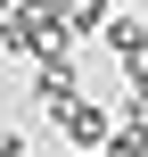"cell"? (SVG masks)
I'll list each match as a JSON object with an SVG mask.
<instances>
[{"mask_svg":"<svg viewBox=\"0 0 148 157\" xmlns=\"http://www.w3.org/2000/svg\"><path fill=\"white\" fill-rule=\"evenodd\" d=\"M74 91H82V75H74V41H66V50H49V58H33V99H41L49 116H58Z\"/></svg>","mask_w":148,"mask_h":157,"instance_id":"obj_1","label":"cell"},{"mask_svg":"<svg viewBox=\"0 0 148 157\" xmlns=\"http://www.w3.org/2000/svg\"><path fill=\"white\" fill-rule=\"evenodd\" d=\"M58 124H66V141H74V149H99V141L115 132V116H107L99 99H82V91H74V99L58 108Z\"/></svg>","mask_w":148,"mask_h":157,"instance_id":"obj_2","label":"cell"},{"mask_svg":"<svg viewBox=\"0 0 148 157\" xmlns=\"http://www.w3.org/2000/svg\"><path fill=\"white\" fill-rule=\"evenodd\" d=\"M99 33H107V50H115V58H132V50H148V25H140V17H107Z\"/></svg>","mask_w":148,"mask_h":157,"instance_id":"obj_3","label":"cell"},{"mask_svg":"<svg viewBox=\"0 0 148 157\" xmlns=\"http://www.w3.org/2000/svg\"><path fill=\"white\" fill-rule=\"evenodd\" d=\"M58 17H66V33H99L107 25V0H58Z\"/></svg>","mask_w":148,"mask_h":157,"instance_id":"obj_4","label":"cell"},{"mask_svg":"<svg viewBox=\"0 0 148 157\" xmlns=\"http://www.w3.org/2000/svg\"><path fill=\"white\" fill-rule=\"evenodd\" d=\"M0 157H25V141H16V132H8V141H0Z\"/></svg>","mask_w":148,"mask_h":157,"instance_id":"obj_5","label":"cell"},{"mask_svg":"<svg viewBox=\"0 0 148 157\" xmlns=\"http://www.w3.org/2000/svg\"><path fill=\"white\" fill-rule=\"evenodd\" d=\"M82 157H107V149H82Z\"/></svg>","mask_w":148,"mask_h":157,"instance_id":"obj_6","label":"cell"},{"mask_svg":"<svg viewBox=\"0 0 148 157\" xmlns=\"http://www.w3.org/2000/svg\"><path fill=\"white\" fill-rule=\"evenodd\" d=\"M132 8H140V0H132Z\"/></svg>","mask_w":148,"mask_h":157,"instance_id":"obj_7","label":"cell"},{"mask_svg":"<svg viewBox=\"0 0 148 157\" xmlns=\"http://www.w3.org/2000/svg\"><path fill=\"white\" fill-rule=\"evenodd\" d=\"M0 8H8V0H0Z\"/></svg>","mask_w":148,"mask_h":157,"instance_id":"obj_8","label":"cell"}]
</instances>
